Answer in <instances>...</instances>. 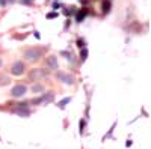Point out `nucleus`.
I'll return each mask as SVG.
<instances>
[{"instance_id": "f257e3e1", "label": "nucleus", "mask_w": 151, "mask_h": 149, "mask_svg": "<svg viewBox=\"0 0 151 149\" xmlns=\"http://www.w3.org/2000/svg\"><path fill=\"white\" fill-rule=\"evenodd\" d=\"M48 47H32V48H27L23 51V57L26 59L27 62H32V63H35V62H38L44 53L47 51Z\"/></svg>"}, {"instance_id": "7ed1b4c3", "label": "nucleus", "mask_w": 151, "mask_h": 149, "mask_svg": "<svg viewBox=\"0 0 151 149\" xmlns=\"http://www.w3.org/2000/svg\"><path fill=\"white\" fill-rule=\"evenodd\" d=\"M12 113H15L20 118H29L30 116V108H29V103H18L15 104V107L12 108Z\"/></svg>"}, {"instance_id": "4468645a", "label": "nucleus", "mask_w": 151, "mask_h": 149, "mask_svg": "<svg viewBox=\"0 0 151 149\" xmlns=\"http://www.w3.org/2000/svg\"><path fill=\"white\" fill-rule=\"evenodd\" d=\"M88 56H89V50H88L86 47L80 48V62H85L88 59Z\"/></svg>"}, {"instance_id": "0eeeda50", "label": "nucleus", "mask_w": 151, "mask_h": 149, "mask_svg": "<svg viewBox=\"0 0 151 149\" xmlns=\"http://www.w3.org/2000/svg\"><path fill=\"white\" fill-rule=\"evenodd\" d=\"M27 92V88H26V84H15L14 88L11 89V96L12 98H21L24 96Z\"/></svg>"}, {"instance_id": "cd10ccee", "label": "nucleus", "mask_w": 151, "mask_h": 149, "mask_svg": "<svg viewBox=\"0 0 151 149\" xmlns=\"http://www.w3.org/2000/svg\"><path fill=\"white\" fill-rule=\"evenodd\" d=\"M79 3H82V5H86V3H88V0H79Z\"/></svg>"}, {"instance_id": "423d86ee", "label": "nucleus", "mask_w": 151, "mask_h": 149, "mask_svg": "<svg viewBox=\"0 0 151 149\" xmlns=\"http://www.w3.org/2000/svg\"><path fill=\"white\" fill-rule=\"evenodd\" d=\"M56 78H58L59 81H62L64 84H68V86H73V84L76 83L74 77L71 76V74L65 72V71H56Z\"/></svg>"}, {"instance_id": "393cba45", "label": "nucleus", "mask_w": 151, "mask_h": 149, "mask_svg": "<svg viewBox=\"0 0 151 149\" xmlns=\"http://www.w3.org/2000/svg\"><path fill=\"white\" fill-rule=\"evenodd\" d=\"M70 26H71V20L68 18V20H67V23H65V27H64V30H67V29H70Z\"/></svg>"}, {"instance_id": "c85d7f7f", "label": "nucleus", "mask_w": 151, "mask_h": 149, "mask_svg": "<svg viewBox=\"0 0 151 149\" xmlns=\"http://www.w3.org/2000/svg\"><path fill=\"white\" fill-rule=\"evenodd\" d=\"M15 0H8V5H11V3H14Z\"/></svg>"}, {"instance_id": "6e6552de", "label": "nucleus", "mask_w": 151, "mask_h": 149, "mask_svg": "<svg viewBox=\"0 0 151 149\" xmlns=\"http://www.w3.org/2000/svg\"><path fill=\"white\" fill-rule=\"evenodd\" d=\"M45 65L48 66L50 71H56V69L59 68V62H58L56 54H50V56L45 59Z\"/></svg>"}, {"instance_id": "39448f33", "label": "nucleus", "mask_w": 151, "mask_h": 149, "mask_svg": "<svg viewBox=\"0 0 151 149\" xmlns=\"http://www.w3.org/2000/svg\"><path fill=\"white\" fill-rule=\"evenodd\" d=\"M9 72H11V76H15V77L23 76V74L26 72V63H24V62H21V60H15L14 63H12Z\"/></svg>"}, {"instance_id": "6ab92c4d", "label": "nucleus", "mask_w": 151, "mask_h": 149, "mask_svg": "<svg viewBox=\"0 0 151 149\" xmlns=\"http://www.w3.org/2000/svg\"><path fill=\"white\" fill-rule=\"evenodd\" d=\"M76 45H77L79 50L83 48V47H86V41H85V38H79L77 41H76Z\"/></svg>"}, {"instance_id": "dca6fc26", "label": "nucleus", "mask_w": 151, "mask_h": 149, "mask_svg": "<svg viewBox=\"0 0 151 149\" xmlns=\"http://www.w3.org/2000/svg\"><path fill=\"white\" fill-rule=\"evenodd\" d=\"M9 83H11L9 76H6V74H0V86H6Z\"/></svg>"}, {"instance_id": "aec40b11", "label": "nucleus", "mask_w": 151, "mask_h": 149, "mask_svg": "<svg viewBox=\"0 0 151 149\" xmlns=\"http://www.w3.org/2000/svg\"><path fill=\"white\" fill-rule=\"evenodd\" d=\"M58 17H59V12H56V11L48 12V14L45 15V18H47V20H55V18H58Z\"/></svg>"}, {"instance_id": "f3484780", "label": "nucleus", "mask_w": 151, "mask_h": 149, "mask_svg": "<svg viewBox=\"0 0 151 149\" xmlns=\"http://www.w3.org/2000/svg\"><path fill=\"white\" fill-rule=\"evenodd\" d=\"M73 14H76V8H74V6H70V8H65V9H64V15L70 17V15H73Z\"/></svg>"}, {"instance_id": "9d476101", "label": "nucleus", "mask_w": 151, "mask_h": 149, "mask_svg": "<svg viewBox=\"0 0 151 149\" xmlns=\"http://www.w3.org/2000/svg\"><path fill=\"white\" fill-rule=\"evenodd\" d=\"M88 14H89V11H88L86 8L80 9L79 12H76V21H77V23H83V20L86 18Z\"/></svg>"}, {"instance_id": "9b49d317", "label": "nucleus", "mask_w": 151, "mask_h": 149, "mask_svg": "<svg viewBox=\"0 0 151 149\" xmlns=\"http://www.w3.org/2000/svg\"><path fill=\"white\" fill-rule=\"evenodd\" d=\"M112 9V0H103V3H101V12L104 15H107L109 12Z\"/></svg>"}, {"instance_id": "f03ea898", "label": "nucleus", "mask_w": 151, "mask_h": 149, "mask_svg": "<svg viewBox=\"0 0 151 149\" xmlns=\"http://www.w3.org/2000/svg\"><path fill=\"white\" fill-rule=\"evenodd\" d=\"M53 99H55V92H47V93L42 92V95L33 98L29 104H30V106H41V104H42V106H47V104L52 103Z\"/></svg>"}, {"instance_id": "20e7f679", "label": "nucleus", "mask_w": 151, "mask_h": 149, "mask_svg": "<svg viewBox=\"0 0 151 149\" xmlns=\"http://www.w3.org/2000/svg\"><path fill=\"white\" fill-rule=\"evenodd\" d=\"M50 74V69H44V68H35V69H30L29 72V80L30 81H38L44 77H48Z\"/></svg>"}, {"instance_id": "b1692460", "label": "nucleus", "mask_w": 151, "mask_h": 149, "mask_svg": "<svg viewBox=\"0 0 151 149\" xmlns=\"http://www.w3.org/2000/svg\"><path fill=\"white\" fill-rule=\"evenodd\" d=\"M33 36H35L36 39H41V35H40V32H38V30H33Z\"/></svg>"}, {"instance_id": "2eb2a0df", "label": "nucleus", "mask_w": 151, "mask_h": 149, "mask_svg": "<svg viewBox=\"0 0 151 149\" xmlns=\"http://www.w3.org/2000/svg\"><path fill=\"white\" fill-rule=\"evenodd\" d=\"M115 128H116V122H113V123H112V127H110V130H109V131H107V133H106V134L103 135V142L112 137V134H113V130H115Z\"/></svg>"}, {"instance_id": "c756f323", "label": "nucleus", "mask_w": 151, "mask_h": 149, "mask_svg": "<svg viewBox=\"0 0 151 149\" xmlns=\"http://www.w3.org/2000/svg\"><path fill=\"white\" fill-rule=\"evenodd\" d=\"M2 65H3V60H2V59H0V68H2Z\"/></svg>"}, {"instance_id": "a211bd4d", "label": "nucleus", "mask_w": 151, "mask_h": 149, "mask_svg": "<svg viewBox=\"0 0 151 149\" xmlns=\"http://www.w3.org/2000/svg\"><path fill=\"white\" fill-rule=\"evenodd\" d=\"M86 119H80V122H79V133L80 134H83V131H85V127H86Z\"/></svg>"}, {"instance_id": "bb28decb", "label": "nucleus", "mask_w": 151, "mask_h": 149, "mask_svg": "<svg viewBox=\"0 0 151 149\" xmlns=\"http://www.w3.org/2000/svg\"><path fill=\"white\" fill-rule=\"evenodd\" d=\"M132 145H133V142H132V140H127V142H125V146H127V148H130Z\"/></svg>"}, {"instance_id": "4be33fe9", "label": "nucleus", "mask_w": 151, "mask_h": 149, "mask_svg": "<svg viewBox=\"0 0 151 149\" xmlns=\"http://www.w3.org/2000/svg\"><path fill=\"white\" fill-rule=\"evenodd\" d=\"M27 36H29V33H23V35H14V36H12V38H14V39H24V38H27Z\"/></svg>"}, {"instance_id": "412c9836", "label": "nucleus", "mask_w": 151, "mask_h": 149, "mask_svg": "<svg viewBox=\"0 0 151 149\" xmlns=\"http://www.w3.org/2000/svg\"><path fill=\"white\" fill-rule=\"evenodd\" d=\"M20 5H26V6H32L35 3V0H18Z\"/></svg>"}, {"instance_id": "a878e982", "label": "nucleus", "mask_w": 151, "mask_h": 149, "mask_svg": "<svg viewBox=\"0 0 151 149\" xmlns=\"http://www.w3.org/2000/svg\"><path fill=\"white\" fill-rule=\"evenodd\" d=\"M8 5V0H0V6H2V8H5Z\"/></svg>"}, {"instance_id": "5701e85b", "label": "nucleus", "mask_w": 151, "mask_h": 149, "mask_svg": "<svg viewBox=\"0 0 151 149\" xmlns=\"http://www.w3.org/2000/svg\"><path fill=\"white\" fill-rule=\"evenodd\" d=\"M59 8H60V3L58 2V0H56V2H53V9L56 11V9H59Z\"/></svg>"}, {"instance_id": "ddd939ff", "label": "nucleus", "mask_w": 151, "mask_h": 149, "mask_svg": "<svg viewBox=\"0 0 151 149\" xmlns=\"http://www.w3.org/2000/svg\"><path fill=\"white\" fill-rule=\"evenodd\" d=\"M71 99H73L71 96H67V98H64V99H60V101H59L56 106H58L59 108H62V110H64V108H65V107H67V106L71 103Z\"/></svg>"}, {"instance_id": "f8f14e48", "label": "nucleus", "mask_w": 151, "mask_h": 149, "mask_svg": "<svg viewBox=\"0 0 151 149\" xmlns=\"http://www.w3.org/2000/svg\"><path fill=\"white\" fill-rule=\"evenodd\" d=\"M30 91H32V93H42V92H44V84H41V83L36 81V83L32 84Z\"/></svg>"}, {"instance_id": "1a4fd4ad", "label": "nucleus", "mask_w": 151, "mask_h": 149, "mask_svg": "<svg viewBox=\"0 0 151 149\" xmlns=\"http://www.w3.org/2000/svg\"><path fill=\"white\" fill-rule=\"evenodd\" d=\"M59 54H60V56H64V57L70 62V63H73V65H74V63H77V59H76V56L70 51V50H62Z\"/></svg>"}]
</instances>
